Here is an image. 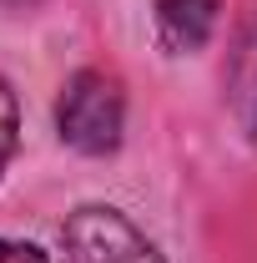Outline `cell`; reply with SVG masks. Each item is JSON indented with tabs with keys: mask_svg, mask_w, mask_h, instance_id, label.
Segmentation results:
<instances>
[{
	"mask_svg": "<svg viewBox=\"0 0 257 263\" xmlns=\"http://www.w3.org/2000/svg\"><path fill=\"white\" fill-rule=\"evenodd\" d=\"M121 122H126V91L111 71H76L66 81L61 101H56V127L61 137L86 152V157H106L121 147Z\"/></svg>",
	"mask_w": 257,
	"mask_h": 263,
	"instance_id": "obj_1",
	"label": "cell"
},
{
	"mask_svg": "<svg viewBox=\"0 0 257 263\" xmlns=\"http://www.w3.org/2000/svg\"><path fill=\"white\" fill-rule=\"evenodd\" d=\"M0 263H51L35 243H15V238H0Z\"/></svg>",
	"mask_w": 257,
	"mask_h": 263,
	"instance_id": "obj_5",
	"label": "cell"
},
{
	"mask_svg": "<svg viewBox=\"0 0 257 263\" xmlns=\"http://www.w3.org/2000/svg\"><path fill=\"white\" fill-rule=\"evenodd\" d=\"M66 263H161L146 233L116 208H76L61 228Z\"/></svg>",
	"mask_w": 257,
	"mask_h": 263,
	"instance_id": "obj_2",
	"label": "cell"
},
{
	"mask_svg": "<svg viewBox=\"0 0 257 263\" xmlns=\"http://www.w3.org/2000/svg\"><path fill=\"white\" fill-rule=\"evenodd\" d=\"M217 10L222 0H157V41L172 56L202 51L217 26Z\"/></svg>",
	"mask_w": 257,
	"mask_h": 263,
	"instance_id": "obj_3",
	"label": "cell"
},
{
	"mask_svg": "<svg viewBox=\"0 0 257 263\" xmlns=\"http://www.w3.org/2000/svg\"><path fill=\"white\" fill-rule=\"evenodd\" d=\"M247 122H252V142H257V81H252V97H247Z\"/></svg>",
	"mask_w": 257,
	"mask_h": 263,
	"instance_id": "obj_6",
	"label": "cell"
},
{
	"mask_svg": "<svg viewBox=\"0 0 257 263\" xmlns=\"http://www.w3.org/2000/svg\"><path fill=\"white\" fill-rule=\"evenodd\" d=\"M15 127H20V111H15V91L0 81V172L10 162V152H15Z\"/></svg>",
	"mask_w": 257,
	"mask_h": 263,
	"instance_id": "obj_4",
	"label": "cell"
}]
</instances>
